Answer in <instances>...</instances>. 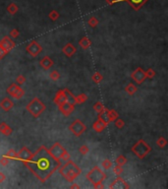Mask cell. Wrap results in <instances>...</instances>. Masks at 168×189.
Here are the masks:
<instances>
[{
  "label": "cell",
  "mask_w": 168,
  "mask_h": 189,
  "mask_svg": "<svg viewBox=\"0 0 168 189\" xmlns=\"http://www.w3.org/2000/svg\"><path fill=\"white\" fill-rule=\"evenodd\" d=\"M61 167L59 159H56L45 146H40L32 153L31 161L29 162L27 167L29 171L39 180L40 182H45L48 178Z\"/></svg>",
  "instance_id": "1"
},
{
  "label": "cell",
  "mask_w": 168,
  "mask_h": 189,
  "mask_svg": "<svg viewBox=\"0 0 168 189\" xmlns=\"http://www.w3.org/2000/svg\"><path fill=\"white\" fill-rule=\"evenodd\" d=\"M82 170L81 168L78 167V164L73 161H67L65 164L59 167V173L64 177V179H66L68 182H73L80 174H81Z\"/></svg>",
  "instance_id": "2"
},
{
  "label": "cell",
  "mask_w": 168,
  "mask_h": 189,
  "mask_svg": "<svg viewBox=\"0 0 168 189\" xmlns=\"http://www.w3.org/2000/svg\"><path fill=\"white\" fill-rule=\"evenodd\" d=\"M87 179L93 185L94 188H103V181L106 178V174L99 167H93L87 173Z\"/></svg>",
  "instance_id": "3"
},
{
  "label": "cell",
  "mask_w": 168,
  "mask_h": 189,
  "mask_svg": "<svg viewBox=\"0 0 168 189\" xmlns=\"http://www.w3.org/2000/svg\"><path fill=\"white\" fill-rule=\"evenodd\" d=\"M131 151L138 159H143L150 153L151 147H150L144 140L140 139V140H138L134 145H133Z\"/></svg>",
  "instance_id": "4"
},
{
  "label": "cell",
  "mask_w": 168,
  "mask_h": 189,
  "mask_svg": "<svg viewBox=\"0 0 168 189\" xmlns=\"http://www.w3.org/2000/svg\"><path fill=\"white\" fill-rule=\"evenodd\" d=\"M27 111H29L34 118H37L46 109L45 103H43L38 97H34L26 105Z\"/></svg>",
  "instance_id": "5"
},
{
  "label": "cell",
  "mask_w": 168,
  "mask_h": 189,
  "mask_svg": "<svg viewBox=\"0 0 168 189\" xmlns=\"http://www.w3.org/2000/svg\"><path fill=\"white\" fill-rule=\"evenodd\" d=\"M74 100H75V96L71 93L70 90H68V89H61V90H59L56 93L53 102H54L56 105H60V103L64 102H72L74 105Z\"/></svg>",
  "instance_id": "6"
},
{
  "label": "cell",
  "mask_w": 168,
  "mask_h": 189,
  "mask_svg": "<svg viewBox=\"0 0 168 189\" xmlns=\"http://www.w3.org/2000/svg\"><path fill=\"white\" fill-rule=\"evenodd\" d=\"M69 130L76 136V137H79V136H81L83 133L85 132L87 126H85V124L84 122H82L80 119H76L69 125Z\"/></svg>",
  "instance_id": "7"
},
{
  "label": "cell",
  "mask_w": 168,
  "mask_h": 189,
  "mask_svg": "<svg viewBox=\"0 0 168 189\" xmlns=\"http://www.w3.org/2000/svg\"><path fill=\"white\" fill-rule=\"evenodd\" d=\"M6 91H7V94L9 96H11L12 97H14V99L16 100L22 99V97L25 96V91L20 87V85L16 84V83L11 84Z\"/></svg>",
  "instance_id": "8"
},
{
  "label": "cell",
  "mask_w": 168,
  "mask_h": 189,
  "mask_svg": "<svg viewBox=\"0 0 168 189\" xmlns=\"http://www.w3.org/2000/svg\"><path fill=\"white\" fill-rule=\"evenodd\" d=\"M32 157V151L29 149L28 147H23L21 148V150L18 153V161L22 162V164L27 167L29 164V162L31 161Z\"/></svg>",
  "instance_id": "9"
},
{
  "label": "cell",
  "mask_w": 168,
  "mask_h": 189,
  "mask_svg": "<svg viewBox=\"0 0 168 189\" xmlns=\"http://www.w3.org/2000/svg\"><path fill=\"white\" fill-rule=\"evenodd\" d=\"M131 78L135 83H137V85H141L144 82V80L146 79V71L143 68L138 67L137 69L131 73Z\"/></svg>",
  "instance_id": "10"
},
{
  "label": "cell",
  "mask_w": 168,
  "mask_h": 189,
  "mask_svg": "<svg viewBox=\"0 0 168 189\" xmlns=\"http://www.w3.org/2000/svg\"><path fill=\"white\" fill-rule=\"evenodd\" d=\"M26 51L31 54L32 57H37L39 53L42 51V46L37 43V40H32L29 44H28L26 47Z\"/></svg>",
  "instance_id": "11"
},
{
  "label": "cell",
  "mask_w": 168,
  "mask_h": 189,
  "mask_svg": "<svg viewBox=\"0 0 168 189\" xmlns=\"http://www.w3.org/2000/svg\"><path fill=\"white\" fill-rule=\"evenodd\" d=\"M58 109L61 111V113L64 116H70L75 110V105H73L72 102H64L58 105Z\"/></svg>",
  "instance_id": "12"
},
{
  "label": "cell",
  "mask_w": 168,
  "mask_h": 189,
  "mask_svg": "<svg viewBox=\"0 0 168 189\" xmlns=\"http://www.w3.org/2000/svg\"><path fill=\"white\" fill-rule=\"evenodd\" d=\"M65 150H66V149H65V148L62 146L60 143H58V142L54 143L51 146V148H50V149H48L49 153L51 154V155L54 157L56 159H60L62 154H63V152H64Z\"/></svg>",
  "instance_id": "13"
},
{
  "label": "cell",
  "mask_w": 168,
  "mask_h": 189,
  "mask_svg": "<svg viewBox=\"0 0 168 189\" xmlns=\"http://www.w3.org/2000/svg\"><path fill=\"white\" fill-rule=\"evenodd\" d=\"M0 46H1L3 49H5L7 52H10L12 49L15 48L16 43H15L10 37L7 35V37H4L1 40H0Z\"/></svg>",
  "instance_id": "14"
},
{
  "label": "cell",
  "mask_w": 168,
  "mask_h": 189,
  "mask_svg": "<svg viewBox=\"0 0 168 189\" xmlns=\"http://www.w3.org/2000/svg\"><path fill=\"white\" fill-rule=\"evenodd\" d=\"M109 188H116V189H122V188H130V185L127 184V182L123 178L118 176L116 179H114L113 181L110 183Z\"/></svg>",
  "instance_id": "15"
},
{
  "label": "cell",
  "mask_w": 168,
  "mask_h": 189,
  "mask_svg": "<svg viewBox=\"0 0 168 189\" xmlns=\"http://www.w3.org/2000/svg\"><path fill=\"white\" fill-rule=\"evenodd\" d=\"M121 1L127 2L135 11H139L149 0H121Z\"/></svg>",
  "instance_id": "16"
},
{
  "label": "cell",
  "mask_w": 168,
  "mask_h": 189,
  "mask_svg": "<svg viewBox=\"0 0 168 189\" xmlns=\"http://www.w3.org/2000/svg\"><path fill=\"white\" fill-rule=\"evenodd\" d=\"M62 52H63V54L66 55L67 57H72V56L77 52V48L73 43H67L66 45L63 46Z\"/></svg>",
  "instance_id": "17"
},
{
  "label": "cell",
  "mask_w": 168,
  "mask_h": 189,
  "mask_svg": "<svg viewBox=\"0 0 168 189\" xmlns=\"http://www.w3.org/2000/svg\"><path fill=\"white\" fill-rule=\"evenodd\" d=\"M107 125H108V123L104 122V121H103L102 119H100V118H97V120L94 121L93 124V128L95 132L100 133V132H102L106 127H107Z\"/></svg>",
  "instance_id": "18"
},
{
  "label": "cell",
  "mask_w": 168,
  "mask_h": 189,
  "mask_svg": "<svg viewBox=\"0 0 168 189\" xmlns=\"http://www.w3.org/2000/svg\"><path fill=\"white\" fill-rule=\"evenodd\" d=\"M13 107H14V102H12L9 97H4V99L0 102V108L3 109L4 111H9Z\"/></svg>",
  "instance_id": "19"
},
{
  "label": "cell",
  "mask_w": 168,
  "mask_h": 189,
  "mask_svg": "<svg viewBox=\"0 0 168 189\" xmlns=\"http://www.w3.org/2000/svg\"><path fill=\"white\" fill-rule=\"evenodd\" d=\"M39 64H40V67L42 68V69L48 70L53 66L54 62H53V60L49 57V56H44V57L39 61Z\"/></svg>",
  "instance_id": "20"
},
{
  "label": "cell",
  "mask_w": 168,
  "mask_h": 189,
  "mask_svg": "<svg viewBox=\"0 0 168 189\" xmlns=\"http://www.w3.org/2000/svg\"><path fill=\"white\" fill-rule=\"evenodd\" d=\"M0 133H2L5 136H10L13 133V129L8 125L6 122H1L0 123Z\"/></svg>",
  "instance_id": "21"
},
{
  "label": "cell",
  "mask_w": 168,
  "mask_h": 189,
  "mask_svg": "<svg viewBox=\"0 0 168 189\" xmlns=\"http://www.w3.org/2000/svg\"><path fill=\"white\" fill-rule=\"evenodd\" d=\"M79 45L81 46L83 49L85 50L91 45V40L88 37H84L79 40Z\"/></svg>",
  "instance_id": "22"
},
{
  "label": "cell",
  "mask_w": 168,
  "mask_h": 189,
  "mask_svg": "<svg viewBox=\"0 0 168 189\" xmlns=\"http://www.w3.org/2000/svg\"><path fill=\"white\" fill-rule=\"evenodd\" d=\"M88 100V96L85 94H80L78 96L75 97V100H74V105H82V103H85Z\"/></svg>",
  "instance_id": "23"
},
{
  "label": "cell",
  "mask_w": 168,
  "mask_h": 189,
  "mask_svg": "<svg viewBox=\"0 0 168 189\" xmlns=\"http://www.w3.org/2000/svg\"><path fill=\"white\" fill-rule=\"evenodd\" d=\"M107 117H108V123L113 122L116 118L119 117V114L115 109H107Z\"/></svg>",
  "instance_id": "24"
},
{
  "label": "cell",
  "mask_w": 168,
  "mask_h": 189,
  "mask_svg": "<svg viewBox=\"0 0 168 189\" xmlns=\"http://www.w3.org/2000/svg\"><path fill=\"white\" fill-rule=\"evenodd\" d=\"M138 91V88L137 86L132 84V83H130V84H128L125 87V92L127 94H129L130 96H133V94H135L136 93H137Z\"/></svg>",
  "instance_id": "25"
},
{
  "label": "cell",
  "mask_w": 168,
  "mask_h": 189,
  "mask_svg": "<svg viewBox=\"0 0 168 189\" xmlns=\"http://www.w3.org/2000/svg\"><path fill=\"white\" fill-rule=\"evenodd\" d=\"M18 10H19V7H18L16 3H14V2L7 6V12L10 15H15L18 12Z\"/></svg>",
  "instance_id": "26"
},
{
  "label": "cell",
  "mask_w": 168,
  "mask_h": 189,
  "mask_svg": "<svg viewBox=\"0 0 168 189\" xmlns=\"http://www.w3.org/2000/svg\"><path fill=\"white\" fill-rule=\"evenodd\" d=\"M91 80H93V83H95V84H99L103 80V77L99 72H94L93 74V76H91Z\"/></svg>",
  "instance_id": "27"
},
{
  "label": "cell",
  "mask_w": 168,
  "mask_h": 189,
  "mask_svg": "<svg viewBox=\"0 0 168 189\" xmlns=\"http://www.w3.org/2000/svg\"><path fill=\"white\" fill-rule=\"evenodd\" d=\"M9 159H17L18 161V153L14 149H10L5 155Z\"/></svg>",
  "instance_id": "28"
},
{
  "label": "cell",
  "mask_w": 168,
  "mask_h": 189,
  "mask_svg": "<svg viewBox=\"0 0 168 189\" xmlns=\"http://www.w3.org/2000/svg\"><path fill=\"white\" fill-rule=\"evenodd\" d=\"M115 162H116V164L118 165H121V167H123L124 164H127V158H126L125 156L120 155V156L117 157V159H115Z\"/></svg>",
  "instance_id": "29"
},
{
  "label": "cell",
  "mask_w": 168,
  "mask_h": 189,
  "mask_svg": "<svg viewBox=\"0 0 168 189\" xmlns=\"http://www.w3.org/2000/svg\"><path fill=\"white\" fill-rule=\"evenodd\" d=\"M93 110L97 112V113H100L103 109H104V106H103L102 105V102H94L93 103Z\"/></svg>",
  "instance_id": "30"
},
{
  "label": "cell",
  "mask_w": 168,
  "mask_h": 189,
  "mask_svg": "<svg viewBox=\"0 0 168 189\" xmlns=\"http://www.w3.org/2000/svg\"><path fill=\"white\" fill-rule=\"evenodd\" d=\"M49 78L51 79L53 82H56L60 79V74H59V72L57 70H53L49 74Z\"/></svg>",
  "instance_id": "31"
},
{
  "label": "cell",
  "mask_w": 168,
  "mask_h": 189,
  "mask_svg": "<svg viewBox=\"0 0 168 189\" xmlns=\"http://www.w3.org/2000/svg\"><path fill=\"white\" fill-rule=\"evenodd\" d=\"M167 144V140L165 139L164 137H159L157 139V141H156V146H157L158 148H160V149H162V148H164L165 146H166Z\"/></svg>",
  "instance_id": "32"
},
{
  "label": "cell",
  "mask_w": 168,
  "mask_h": 189,
  "mask_svg": "<svg viewBox=\"0 0 168 189\" xmlns=\"http://www.w3.org/2000/svg\"><path fill=\"white\" fill-rule=\"evenodd\" d=\"M48 17H49V19L51 20V21L55 22L56 20H58V18L60 17V15H59V13L56 10H51V11L49 12Z\"/></svg>",
  "instance_id": "33"
},
{
  "label": "cell",
  "mask_w": 168,
  "mask_h": 189,
  "mask_svg": "<svg viewBox=\"0 0 168 189\" xmlns=\"http://www.w3.org/2000/svg\"><path fill=\"white\" fill-rule=\"evenodd\" d=\"M101 167H103V170H110L112 167V162L109 159H105L104 161L101 162Z\"/></svg>",
  "instance_id": "34"
},
{
  "label": "cell",
  "mask_w": 168,
  "mask_h": 189,
  "mask_svg": "<svg viewBox=\"0 0 168 189\" xmlns=\"http://www.w3.org/2000/svg\"><path fill=\"white\" fill-rule=\"evenodd\" d=\"M115 121V127H117L118 129H122L124 126H125V121L123 119H121V118H116V119L114 120Z\"/></svg>",
  "instance_id": "35"
},
{
  "label": "cell",
  "mask_w": 168,
  "mask_h": 189,
  "mask_svg": "<svg viewBox=\"0 0 168 189\" xmlns=\"http://www.w3.org/2000/svg\"><path fill=\"white\" fill-rule=\"evenodd\" d=\"M98 23H99L98 20H97L95 17H91L90 18V20L88 21V24L90 25V28H95V27L98 25Z\"/></svg>",
  "instance_id": "36"
},
{
  "label": "cell",
  "mask_w": 168,
  "mask_h": 189,
  "mask_svg": "<svg viewBox=\"0 0 168 189\" xmlns=\"http://www.w3.org/2000/svg\"><path fill=\"white\" fill-rule=\"evenodd\" d=\"M155 75H156V72L152 69V68H149V69L146 71V79L147 78H149V79L154 78Z\"/></svg>",
  "instance_id": "37"
},
{
  "label": "cell",
  "mask_w": 168,
  "mask_h": 189,
  "mask_svg": "<svg viewBox=\"0 0 168 189\" xmlns=\"http://www.w3.org/2000/svg\"><path fill=\"white\" fill-rule=\"evenodd\" d=\"M88 152H90V149H88L87 145H83V146L79 148V153L81 154L82 156H85Z\"/></svg>",
  "instance_id": "38"
},
{
  "label": "cell",
  "mask_w": 168,
  "mask_h": 189,
  "mask_svg": "<svg viewBox=\"0 0 168 189\" xmlns=\"http://www.w3.org/2000/svg\"><path fill=\"white\" fill-rule=\"evenodd\" d=\"M113 172L116 174L117 176H120L121 174L123 173V167H121V165H116V167H113Z\"/></svg>",
  "instance_id": "39"
},
{
  "label": "cell",
  "mask_w": 168,
  "mask_h": 189,
  "mask_svg": "<svg viewBox=\"0 0 168 189\" xmlns=\"http://www.w3.org/2000/svg\"><path fill=\"white\" fill-rule=\"evenodd\" d=\"M19 35H20V32H19V30H17V29L11 30L10 32H9L10 38H17L18 37H19Z\"/></svg>",
  "instance_id": "40"
},
{
  "label": "cell",
  "mask_w": 168,
  "mask_h": 189,
  "mask_svg": "<svg viewBox=\"0 0 168 189\" xmlns=\"http://www.w3.org/2000/svg\"><path fill=\"white\" fill-rule=\"evenodd\" d=\"M25 82H26V78H25V76H23V75H19L16 78V84L18 85H23V84H25Z\"/></svg>",
  "instance_id": "41"
},
{
  "label": "cell",
  "mask_w": 168,
  "mask_h": 189,
  "mask_svg": "<svg viewBox=\"0 0 168 189\" xmlns=\"http://www.w3.org/2000/svg\"><path fill=\"white\" fill-rule=\"evenodd\" d=\"M61 159H63L64 162H67V161H69V159H71V156H70V154L68 153V151L65 150L63 154H62V156H61Z\"/></svg>",
  "instance_id": "42"
},
{
  "label": "cell",
  "mask_w": 168,
  "mask_h": 189,
  "mask_svg": "<svg viewBox=\"0 0 168 189\" xmlns=\"http://www.w3.org/2000/svg\"><path fill=\"white\" fill-rule=\"evenodd\" d=\"M8 164H9V159L5 155L2 156V158L0 159V164H1L2 167H6V165H8Z\"/></svg>",
  "instance_id": "43"
},
{
  "label": "cell",
  "mask_w": 168,
  "mask_h": 189,
  "mask_svg": "<svg viewBox=\"0 0 168 189\" xmlns=\"http://www.w3.org/2000/svg\"><path fill=\"white\" fill-rule=\"evenodd\" d=\"M8 53H9V52H7L5 49H3L2 47L0 46V60H2V59L4 58L5 56L8 54Z\"/></svg>",
  "instance_id": "44"
},
{
  "label": "cell",
  "mask_w": 168,
  "mask_h": 189,
  "mask_svg": "<svg viewBox=\"0 0 168 189\" xmlns=\"http://www.w3.org/2000/svg\"><path fill=\"white\" fill-rule=\"evenodd\" d=\"M121 0H105V2L107 3L108 5H113V4H116V3L120 2Z\"/></svg>",
  "instance_id": "45"
},
{
  "label": "cell",
  "mask_w": 168,
  "mask_h": 189,
  "mask_svg": "<svg viewBox=\"0 0 168 189\" xmlns=\"http://www.w3.org/2000/svg\"><path fill=\"white\" fill-rule=\"evenodd\" d=\"M5 179H6V175L3 172H0V183L5 181Z\"/></svg>",
  "instance_id": "46"
},
{
  "label": "cell",
  "mask_w": 168,
  "mask_h": 189,
  "mask_svg": "<svg viewBox=\"0 0 168 189\" xmlns=\"http://www.w3.org/2000/svg\"><path fill=\"white\" fill-rule=\"evenodd\" d=\"M70 188H77V189H79L80 186L78 184H76V183H74V184H72V185L70 186Z\"/></svg>",
  "instance_id": "47"
}]
</instances>
